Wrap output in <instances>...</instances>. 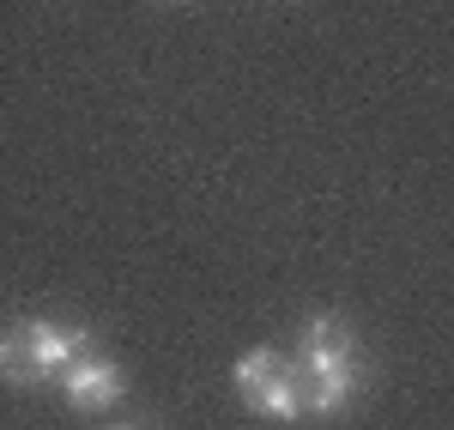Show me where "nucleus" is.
Returning <instances> with one entry per match:
<instances>
[{
	"label": "nucleus",
	"mask_w": 454,
	"mask_h": 430,
	"mask_svg": "<svg viewBox=\"0 0 454 430\" xmlns=\"http://www.w3.org/2000/svg\"><path fill=\"white\" fill-rule=\"evenodd\" d=\"M61 395H67L73 406H85V412H98V406H115V400L128 395V376L115 370V358L85 352V358H73L67 370H61Z\"/></svg>",
	"instance_id": "nucleus-1"
},
{
	"label": "nucleus",
	"mask_w": 454,
	"mask_h": 430,
	"mask_svg": "<svg viewBox=\"0 0 454 430\" xmlns=\"http://www.w3.org/2000/svg\"><path fill=\"white\" fill-rule=\"evenodd\" d=\"M121 430H134V425H121Z\"/></svg>",
	"instance_id": "nucleus-6"
},
{
	"label": "nucleus",
	"mask_w": 454,
	"mask_h": 430,
	"mask_svg": "<svg viewBox=\"0 0 454 430\" xmlns=\"http://www.w3.org/2000/svg\"><path fill=\"white\" fill-rule=\"evenodd\" d=\"M351 364H357L351 327L333 322V316H315V322L303 327V358H297V370H303V376H327V370H351Z\"/></svg>",
	"instance_id": "nucleus-2"
},
{
	"label": "nucleus",
	"mask_w": 454,
	"mask_h": 430,
	"mask_svg": "<svg viewBox=\"0 0 454 430\" xmlns=\"http://www.w3.org/2000/svg\"><path fill=\"white\" fill-rule=\"evenodd\" d=\"M0 382H12V388H43V370H36V352H31V333H25V327H6V333H0Z\"/></svg>",
	"instance_id": "nucleus-4"
},
{
	"label": "nucleus",
	"mask_w": 454,
	"mask_h": 430,
	"mask_svg": "<svg viewBox=\"0 0 454 430\" xmlns=\"http://www.w3.org/2000/svg\"><path fill=\"white\" fill-rule=\"evenodd\" d=\"M303 400H309V376H303L297 364H285L279 376L267 382V395L254 400V412L273 418V425H291V418H303Z\"/></svg>",
	"instance_id": "nucleus-3"
},
{
	"label": "nucleus",
	"mask_w": 454,
	"mask_h": 430,
	"mask_svg": "<svg viewBox=\"0 0 454 430\" xmlns=\"http://www.w3.org/2000/svg\"><path fill=\"white\" fill-rule=\"evenodd\" d=\"M279 370H285V358H279V352H267V346H261V352H243V358H237V395H243L248 412H254V400L267 395V382H273Z\"/></svg>",
	"instance_id": "nucleus-5"
}]
</instances>
